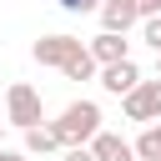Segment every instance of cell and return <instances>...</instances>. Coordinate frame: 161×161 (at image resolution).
Wrapping results in <instances>:
<instances>
[{"instance_id": "1", "label": "cell", "mask_w": 161, "mask_h": 161, "mask_svg": "<svg viewBox=\"0 0 161 161\" xmlns=\"http://www.w3.org/2000/svg\"><path fill=\"white\" fill-rule=\"evenodd\" d=\"M50 131H55V141L60 146H86L96 131H101V106L96 101H70L55 121H45Z\"/></svg>"}, {"instance_id": "2", "label": "cell", "mask_w": 161, "mask_h": 161, "mask_svg": "<svg viewBox=\"0 0 161 161\" xmlns=\"http://www.w3.org/2000/svg\"><path fill=\"white\" fill-rule=\"evenodd\" d=\"M45 121V106H40V91L35 86H25V80H15L10 91H5V126H40Z\"/></svg>"}, {"instance_id": "3", "label": "cell", "mask_w": 161, "mask_h": 161, "mask_svg": "<svg viewBox=\"0 0 161 161\" xmlns=\"http://www.w3.org/2000/svg\"><path fill=\"white\" fill-rule=\"evenodd\" d=\"M121 111H126V121H161V75L156 80H136L126 96H121Z\"/></svg>"}, {"instance_id": "4", "label": "cell", "mask_w": 161, "mask_h": 161, "mask_svg": "<svg viewBox=\"0 0 161 161\" xmlns=\"http://www.w3.org/2000/svg\"><path fill=\"white\" fill-rule=\"evenodd\" d=\"M75 50H80V40H75V35H65V30H60V35H40V40H35V60H40V65H50V70H60Z\"/></svg>"}, {"instance_id": "5", "label": "cell", "mask_w": 161, "mask_h": 161, "mask_svg": "<svg viewBox=\"0 0 161 161\" xmlns=\"http://www.w3.org/2000/svg\"><path fill=\"white\" fill-rule=\"evenodd\" d=\"M96 75H101V86H106L111 96H126V91L141 80V70H136L131 55H126V60H111V65H96Z\"/></svg>"}, {"instance_id": "6", "label": "cell", "mask_w": 161, "mask_h": 161, "mask_svg": "<svg viewBox=\"0 0 161 161\" xmlns=\"http://www.w3.org/2000/svg\"><path fill=\"white\" fill-rule=\"evenodd\" d=\"M86 50H91V60H96V65H111V60H126V55H131V40H126L121 30H101Z\"/></svg>"}, {"instance_id": "7", "label": "cell", "mask_w": 161, "mask_h": 161, "mask_svg": "<svg viewBox=\"0 0 161 161\" xmlns=\"http://www.w3.org/2000/svg\"><path fill=\"white\" fill-rule=\"evenodd\" d=\"M96 15H101V30H121V35L141 20V15H136V0H101Z\"/></svg>"}, {"instance_id": "8", "label": "cell", "mask_w": 161, "mask_h": 161, "mask_svg": "<svg viewBox=\"0 0 161 161\" xmlns=\"http://www.w3.org/2000/svg\"><path fill=\"white\" fill-rule=\"evenodd\" d=\"M86 146H91V156H96V161H136L131 141H121L116 131H96V136H91Z\"/></svg>"}, {"instance_id": "9", "label": "cell", "mask_w": 161, "mask_h": 161, "mask_svg": "<svg viewBox=\"0 0 161 161\" xmlns=\"http://www.w3.org/2000/svg\"><path fill=\"white\" fill-rule=\"evenodd\" d=\"M50 151H60V141H55V131L40 121V126H25V156H50Z\"/></svg>"}, {"instance_id": "10", "label": "cell", "mask_w": 161, "mask_h": 161, "mask_svg": "<svg viewBox=\"0 0 161 161\" xmlns=\"http://www.w3.org/2000/svg\"><path fill=\"white\" fill-rule=\"evenodd\" d=\"M136 161H161V121H146V131L131 141Z\"/></svg>"}, {"instance_id": "11", "label": "cell", "mask_w": 161, "mask_h": 161, "mask_svg": "<svg viewBox=\"0 0 161 161\" xmlns=\"http://www.w3.org/2000/svg\"><path fill=\"white\" fill-rule=\"evenodd\" d=\"M60 75H65V80H91V75H96V60H91V50L80 45V50H75V55L60 65Z\"/></svg>"}, {"instance_id": "12", "label": "cell", "mask_w": 161, "mask_h": 161, "mask_svg": "<svg viewBox=\"0 0 161 161\" xmlns=\"http://www.w3.org/2000/svg\"><path fill=\"white\" fill-rule=\"evenodd\" d=\"M141 40H146L151 50H161V15H146V20H141Z\"/></svg>"}, {"instance_id": "13", "label": "cell", "mask_w": 161, "mask_h": 161, "mask_svg": "<svg viewBox=\"0 0 161 161\" xmlns=\"http://www.w3.org/2000/svg\"><path fill=\"white\" fill-rule=\"evenodd\" d=\"M55 5H60L65 15H91V10L101 5V0H55Z\"/></svg>"}, {"instance_id": "14", "label": "cell", "mask_w": 161, "mask_h": 161, "mask_svg": "<svg viewBox=\"0 0 161 161\" xmlns=\"http://www.w3.org/2000/svg\"><path fill=\"white\" fill-rule=\"evenodd\" d=\"M60 151H65L60 161H96V156H91V146H60Z\"/></svg>"}, {"instance_id": "15", "label": "cell", "mask_w": 161, "mask_h": 161, "mask_svg": "<svg viewBox=\"0 0 161 161\" xmlns=\"http://www.w3.org/2000/svg\"><path fill=\"white\" fill-rule=\"evenodd\" d=\"M0 161H30L25 151H10V146H0Z\"/></svg>"}, {"instance_id": "16", "label": "cell", "mask_w": 161, "mask_h": 161, "mask_svg": "<svg viewBox=\"0 0 161 161\" xmlns=\"http://www.w3.org/2000/svg\"><path fill=\"white\" fill-rule=\"evenodd\" d=\"M156 75H161V50H156Z\"/></svg>"}, {"instance_id": "17", "label": "cell", "mask_w": 161, "mask_h": 161, "mask_svg": "<svg viewBox=\"0 0 161 161\" xmlns=\"http://www.w3.org/2000/svg\"><path fill=\"white\" fill-rule=\"evenodd\" d=\"M0 146H5V121H0Z\"/></svg>"}]
</instances>
